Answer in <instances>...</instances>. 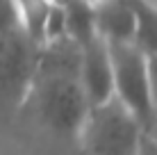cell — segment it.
Segmentation results:
<instances>
[{"label":"cell","instance_id":"obj_5","mask_svg":"<svg viewBox=\"0 0 157 155\" xmlns=\"http://www.w3.org/2000/svg\"><path fill=\"white\" fill-rule=\"evenodd\" d=\"M80 84L89 100V107H98L114 98V71H112L109 46L102 39H94L82 48Z\"/></svg>","mask_w":157,"mask_h":155},{"label":"cell","instance_id":"obj_8","mask_svg":"<svg viewBox=\"0 0 157 155\" xmlns=\"http://www.w3.org/2000/svg\"><path fill=\"white\" fill-rule=\"evenodd\" d=\"M18 7V28L34 46L46 44V23L50 2H16Z\"/></svg>","mask_w":157,"mask_h":155},{"label":"cell","instance_id":"obj_9","mask_svg":"<svg viewBox=\"0 0 157 155\" xmlns=\"http://www.w3.org/2000/svg\"><path fill=\"white\" fill-rule=\"evenodd\" d=\"M137 12V37L134 46L148 57L157 55V5L132 2Z\"/></svg>","mask_w":157,"mask_h":155},{"label":"cell","instance_id":"obj_13","mask_svg":"<svg viewBox=\"0 0 157 155\" xmlns=\"http://www.w3.org/2000/svg\"><path fill=\"white\" fill-rule=\"evenodd\" d=\"M148 135H153V137H155V141H157V126L153 128V132H148Z\"/></svg>","mask_w":157,"mask_h":155},{"label":"cell","instance_id":"obj_3","mask_svg":"<svg viewBox=\"0 0 157 155\" xmlns=\"http://www.w3.org/2000/svg\"><path fill=\"white\" fill-rule=\"evenodd\" d=\"M41 48L18 30L0 37V112L14 114L30 100Z\"/></svg>","mask_w":157,"mask_h":155},{"label":"cell","instance_id":"obj_6","mask_svg":"<svg viewBox=\"0 0 157 155\" xmlns=\"http://www.w3.org/2000/svg\"><path fill=\"white\" fill-rule=\"evenodd\" d=\"M96 34L105 44H134L137 12L132 2H94Z\"/></svg>","mask_w":157,"mask_h":155},{"label":"cell","instance_id":"obj_12","mask_svg":"<svg viewBox=\"0 0 157 155\" xmlns=\"http://www.w3.org/2000/svg\"><path fill=\"white\" fill-rule=\"evenodd\" d=\"M139 155H157V141L153 135L146 132L144 139H141V148H139Z\"/></svg>","mask_w":157,"mask_h":155},{"label":"cell","instance_id":"obj_11","mask_svg":"<svg viewBox=\"0 0 157 155\" xmlns=\"http://www.w3.org/2000/svg\"><path fill=\"white\" fill-rule=\"evenodd\" d=\"M148 57V55H146ZM148 78H150V98H153V110L157 116V55L148 57Z\"/></svg>","mask_w":157,"mask_h":155},{"label":"cell","instance_id":"obj_10","mask_svg":"<svg viewBox=\"0 0 157 155\" xmlns=\"http://www.w3.org/2000/svg\"><path fill=\"white\" fill-rule=\"evenodd\" d=\"M12 30H18V7L16 2L0 0V37L9 34Z\"/></svg>","mask_w":157,"mask_h":155},{"label":"cell","instance_id":"obj_4","mask_svg":"<svg viewBox=\"0 0 157 155\" xmlns=\"http://www.w3.org/2000/svg\"><path fill=\"white\" fill-rule=\"evenodd\" d=\"M109 55L114 71V98L132 112L146 132H153L157 116L150 98L148 57L134 44H114L109 46Z\"/></svg>","mask_w":157,"mask_h":155},{"label":"cell","instance_id":"obj_7","mask_svg":"<svg viewBox=\"0 0 157 155\" xmlns=\"http://www.w3.org/2000/svg\"><path fill=\"white\" fill-rule=\"evenodd\" d=\"M66 14V39L84 48L94 39H100L96 34V21H94V2H64Z\"/></svg>","mask_w":157,"mask_h":155},{"label":"cell","instance_id":"obj_2","mask_svg":"<svg viewBox=\"0 0 157 155\" xmlns=\"http://www.w3.org/2000/svg\"><path fill=\"white\" fill-rule=\"evenodd\" d=\"M146 130L116 98L91 107L80 132V144L89 155H139Z\"/></svg>","mask_w":157,"mask_h":155},{"label":"cell","instance_id":"obj_1","mask_svg":"<svg viewBox=\"0 0 157 155\" xmlns=\"http://www.w3.org/2000/svg\"><path fill=\"white\" fill-rule=\"evenodd\" d=\"M28 105L48 130L75 141L91 110L80 78H34Z\"/></svg>","mask_w":157,"mask_h":155}]
</instances>
